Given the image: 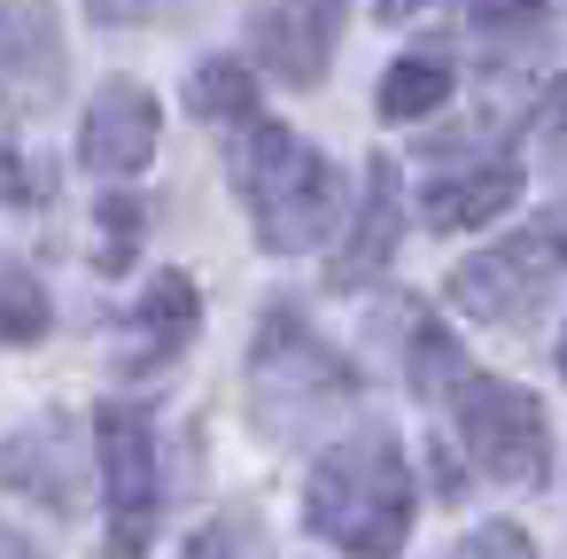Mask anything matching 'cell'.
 Returning <instances> with one entry per match:
<instances>
[{
    "instance_id": "6da1fadb",
    "label": "cell",
    "mask_w": 567,
    "mask_h": 559,
    "mask_svg": "<svg viewBox=\"0 0 567 559\" xmlns=\"http://www.w3.org/2000/svg\"><path fill=\"white\" fill-rule=\"evenodd\" d=\"M303 520L350 559H396L412 536V466L389 427H358L350 443L319 451L303 482Z\"/></svg>"
},
{
    "instance_id": "7a4b0ae2",
    "label": "cell",
    "mask_w": 567,
    "mask_h": 559,
    "mask_svg": "<svg viewBox=\"0 0 567 559\" xmlns=\"http://www.w3.org/2000/svg\"><path fill=\"white\" fill-rule=\"evenodd\" d=\"M234 187H241V203L257 218V241L272 257H311L342 218L334 164L311 141H296L288 125H265V117H249L241 141H234Z\"/></svg>"
},
{
    "instance_id": "3957f363",
    "label": "cell",
    "mask_w": 567,
    "mask_h": 559,
    "mask_svg": "<svg viewBox=\"0 0 567 559\" xmlns=\"http://www.w3.org/2000/svg\"><path fill=\"white\" fill-rule=\"evenodd\" d=\"M350 396H358V373L288 303H272L265 327H257V342H249V420H257V435L311 443Z\"/></svg>"
},
{
    "instance_id": "277c9868",
    "label": "cell",
    "mask_w": 567,
    "mask_h": 559,
    "mask_svg": "<svg viewBox=\"0 0 567 559\" xmlns=\"http://www.w3.org/2000/svg\"><path fill=\"white\" fill-rule=\"evenodd\" d=\"M451 420H458V443L466 458L505 482V489H536L551 474V427H544V404L520 389V381H489V373H466L458 396H451Z\"/></svg>"
},
{
    "instance_id": "5b68a950",
    "label": "cell",
    "mask_w": 567,
    "mask_h": 559,
    "mask_svg": "<svg viewBox=\"0 0 567 559\" xmlns=\"http://www.w3.org/2000/svg\"><path fill=\"white\" fill-rule=\"evenodd\" d=\"M94 458H102V497H110V559H148L156 544V513H164V466H156V427L141 404H102L94 412Z\"/></svg>"
},
{
    "instance_id": "8992f818",
    "label": "cell",
    "mask_w": 567,
    "mask_h": 559,
    "mask_svg": "<svg viewBox=\"0 0 567 559\" xmlns=\"http://www.w3.org/2000/svg\"><path fill=\"white\" fill-rule=\"evenodd\" d=\"M551 280H559L551 241H544V234H520V241H505V249L466 257L443 296H451V311H466L474 327H528V319L551 303Z\"/></svg>"
},
{
    "instance_id": "52a82bcc",
    "label": "cell",
    "mask_w": 567,
    "mask_h": 559,
    "mask_svg": "<svg viewBox=\"0 0 567 559\" xmlns=\"http://www.w3.org/2000/svg\"><path fill=\"white\" fill-rule=\"evenodd\" d=\"M63 102V24L48 0H0V110L48 117Z\"/></svg>"
},
{
    "instance_id": "ba28073f",
    "label": "cell",
    "mask_w": 567,
    "mask_h": 559,
    "mask_svg": "<svg viewBox=\"0 0 567 559\" xmlns=\"http://www.w3.org/2000/svg\"><path fill=\"white\" fill-rule=\"evenodd\" d=\"M156 133H164L156 94H148V86H133V79H110V86L86 102L79 156H86V172H102V179H133V172H148Z\"/></svg>"
},
{
    "instance_id": "9c48e42d",
    "label": "cell",
    "mask_w": 567,
    "mask_h": 559,
    "mask_svg": "<svg viewBox=\"0 0 567 559\" xmlns=\"http://www.w3.org/2000/svg\"><path fill=\"white\" fill-rule=\"evenodd\" d=\"M350 0H257L249 9V40L257 63L288 86H319L327 55H334V24H342Z\"/></svg>"
},
{
    "instance_id": "30bf717a",
    "label": "cell",
    "mask_w": 567,
    "mask_h": 559,
    "mask_svg": "<svg viewBox=\"0 0 567 559\" xmlns=\"http://www.w3.org/2000/svg\"><path fill=\"white\" fill-rule=\"evenodd\" d=\"M396 241H404V179H396L389 156H373V164H365V195L350 203V234H342L327 280H334V288H365V280H381L389 257H396Z\"/></svg>"
},
{
    "instance_id": "8fae6325",
    "label": "cell",
    "mask_w": 567,
    "mask_h": 559,
    "mask_svg": "<svg viewBox=\"0 0 567 559\" xmlns=\"http://www.w3.org/2000/svg\"><path fill=\"white\" fill-rule=\"evenodd\" d=\"M125 327H133V334L117 342V373H156V365H172V358L195 342V327H203L195 280H187V272H156L148 296H141V311H133Z\"/></svg>"
},
{
    "instance_id": "7c38bea8",
    "label": "cell",
    "mask_w": 567,
    "mask_h": 559,
    "mask_svg": "<svg viewBox=\"0 0 567 559\" xmlns=\"http://www.w3.org/2000/svg\"><path fill=\"white\" fill-rule=\"evenodd\" d=\"M0 482H9L17 497L48 505V513H71L79 497V443H71V420H32L17 427L9 443H0Z\"/></svg>"
},
{
    "instance_id": "4fadbf2b",
    "label": "cell",
    "mask_w": 567,
    "mask_h": 559,
    "mask_svg": "<svg viewBox=\"0 0 567 559\" xmlns=\"http://www.w3.org/2000/svg\"><path fill=\"white\" fill-rule=\"evenodd\" d=\"M528 172L513 156H489V164H466V172H443L427 195H420V218L435 234H474V226H497L513 203H520Z\"/></svg>"
},
{
    "instance_id": "5bb4252c",
    "label": "cell",
    "mask_w": 567,
    "mask_h": 559,
    "mask_svg": "<svg viewBox=\"0 0 567 559\" xmlns=\"http://www.w3.org/2000/svg\"><path fill=\"white\" fill-rule=\"evenodd\" d=\"M443 102H451L443 55H404V63H389L381 86H373V110H381L389 125H420V117H435Z\"/></svg>"
},
{
    "instance_id": "9a60e30c",
    "label": "cell",
    "mask_w": 567,
    "mask_h": 559,
    "mask_svg": "<svg viewBox=\"0 0 567 559\" xmlns=\"http://www.w3.org/2000/svg\"><path fill=\"white\" fill-rule=\"evenodd\" d=\"M187 110H195L203 125H249V117H257V71H249L241 55H210V63H195V79H187Z\"/></svg>"
},
{
    "instance_id": "2e32d148",
    "label": "cell",
    "mask_w": 567,
    "mask_h": 559,
    "mask_svg": "<svg viewBox=\"0 0 567 559\" xmlns=\"http://www.w3.org/2000/svg\"><path fill=\"white\" fill-rule=\"evenodd\" d=\"M551 17H559V0H474V40L513 63V55L544 48Z\"/></svg>"
},
{
    "instance_id": "e0dca14e",
    "label": "cell",
    "mask_w": 567,
    "mask_h": 559,
    "mask_svg": "<svg viewBox=\"0 0 567 559\" xmlns=\"http://www.w3.org/2000/svg\"><path fill=\"white\" fill-rule=\"evenodd\" d=\"M141 234H148L141 195H102V203H94V265H102V272H133Z\"/></svg>"
},
{
    "instance_id": "ac0fdd59",
    "label": "cell",
    "mask_w": 567,
    "mask_h": 559,
    "mask_svg": "<svg viewBox=\"0 0 567 559\" xmlns=\"http://www.w3.org/2000/svg\"><path fill=\"white\" fill-rule=\"evenodd\" d=\"M404 365H412V389H420V396H435V404H451V396H458V381L474 373V365H466V350H458L443 327H420V334H412V350H404Z\"/></svg>"
},
{
    "instance_id": "d6986e66",
    "label": "cell",
    "mask_w": 567,
    "mask_h": 559,
    "mask_svg": "<svg viewBox=\"0 0 567 559\" xmlns=\"http://www.w3.org/2000/svg\"><path fill=\"white\" fill-rule=\"evenodd\" d=\"M48 327H55L48 288H40L24 265H0V342H40Z\"/></svg>"
},
{
    "instance_id": "ffe728a7",
    "label": "cell",
    "mask_w": 567,
    "mask_h": 559,
    "mask_svg": "<svg viewBox=\"0 0 567 559\" xmlns=\"http://www.w3.org/2000/svg\"><path fill=\"white\" fill-rule=\"evenodd\" d=\"M40 195H48V179L24 164V148H17V141H0V203H9V210H32Z\"/></svg>"
},
{
    "instance_id": "44dd1931",
    "label": "cell",
    "mask_w": 567,
    "mask_h": 559,
    "mask_svg": "<svg viewBox=\"0 0 567 559\" xmlns=\"http://www.w3.org/2000/svg\"><path fill=\"white\" fill-rule=\"evenodd\" d=\"M451 559H536V544H528L513 520H489V528H474V536H466Z\"/></svg>"
},
{
    "instance_id": "7402d4cb",
    "label": "cell",
    "mask_w": 567,
    "mask_h": 559,
    "mask_svg": "<svg viewBox=\"0 0 567 559\" xmlns=\"http://www.w3.org/2000/svg\"><path fill=\"white\" fill-rule=\"evenodd\" d=\"M234 551H241V536H234V528L218 520V528H203V536H195V544H187L179 559H234Z\"/></svg>"
},
{
    "instance_id": "603a6c76",
    "label": "cell",
    "mask_w": 567,
    "mask_h": 559,
    "mask_svg": "<svg viewBox=\"0 0 567 559\" xmlns=\"http://www.w3.org/2000/svg\"><path fill=\"white\" fill-rule=\"evenodd\" d=\"M544 141H551V156H567V79H559V94L544 102Z\"/></svg>"
},
{
    "instance_id": "cb8c5ba5",
    "label": "cell",
    "mask_w": 567,
    "mask_h": 559,
    "mask_svg": "<svg viewBox=\"0 0 567 559\" xmlns=\"http://www.w3.org/2000/svg\"><path fill=\"white\" fill-rule=\"evenodd\" d=\"M0 559H40V551H32L24 536H9V528H0Z\"/></svg>"
},
{
    "instance_id": "d4e9b609",
    "label": "cell",
    "mask_w": 567,
    "mask_h": 559,
    "mask_svg": "<svg viewBox=\"0 0 567 559\" xmlns=\"http://www.w3.org/2000/svg\"><path fill=\"white\" fill-rule=\"evenodd\" d=\"M412 9H420V0H381V24H404Z\"/></svg>"
},
{
    "instance_id": "484cf974",
    "label": "cell",
    "mask_w": 567,
    "mask_h": 559,
    "mask_svg": "<svg viewBox=\"0 0 567 559\" xmlns=\"http://www.w3.org/2000/svg\"><path fill=\"white\" fill-rule=\"evenodd\" d=\"M544 241H551V249H559V257H567V210H559V218H551V226H544Z\"/></svg>"
},
{
    "instance_id": "4316f807",
    "label": "cell",
    "mask_w": 567,
    "mask_h": 559,
    "mask_svg": "<svg viewBox=\"0 0 567 559\" xmlns=\"http://www.w3.org/2000/svg\"><path fill=\"white\" fill-rule=\"evenodd\" d=\"M551 358H559V373H567V334H559V350H551Z\"/></svg>"
}]
</instances>
